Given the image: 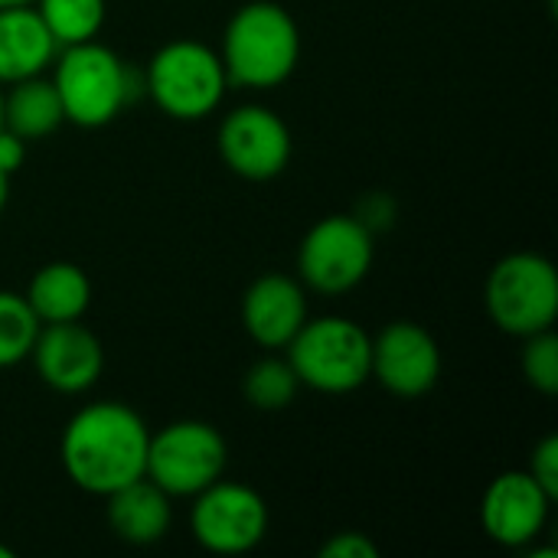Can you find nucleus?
<instances>
[{
  "label": "nucleus",
  "mask_w": 558,
  "mask_h": 558,
  "mask_svg": "<svg viewBox=\"0 0 558 558\" xmlns=\"http://www.w3.org/2000/svg\"><path fill=\"white\" fill-rule=\"evenodd\" d=\"M150 432L144 418L121 402H92L78 409L62 432V468L69 481L95 497L144 477Z\"/></svg>",
  "instance_id": "nucleus-1"
},
{
  "label": "nucleus",
  "mask_w": 558,
  "mask_h": 558,
  "mask_svg": "<svg viewBox=\"0 0 558 558\" xmlns=\"http://www.w3.org/2000/svg\"><path fill=\"white\" fill-rule=\"evenodd\" d=\"M219 59L229 85L275 88L288 82L301 59V33L294 16L271 0L239 7L226 26Z\"/></svg>",
  "instance_id": "nucleus-2"
},
{
  "label": "nucleus",
  "mask_w": 558,
  "mask_h": 558,
  "mask_svg": "<svg viewBox=\"0 0 558 558\" xmlns=\"http://www.w3.org/2000/svg\"><path fill=\"white\" fill-rule=\"evenodd\" d=\"M52 85L62 101L65 121L78 128H105L121 114L124 105L137 98V72L124 65L108 46L88 39L56 52Z\"/></svg>",
  "instance_id": "nucleus-3"
},
{
  "label": "nucleus",
  "mask_w": 558,
  "mask_h": 558,
  "mask_svg": "<svg viewBox=\"0 0 558 558\" xmlns=\"http://www.w3.org/2000/svg\"><path fill=\"white\" fill-rule=\"evenodd\" d=\"M284 350L301 386L327 396L356 392L373 369V337L350 317L304 320Z\"/></svg>",
  "instance_id": "nucleus-4"
},
{
  "label": "nucleus",
  "mask_w": 558,
  "mask_h": 558,
  "mask_svg": "<svg viewBox=\"0 0 558 558\" xmlns=\"http://www.w3.org/2000/svg\"><path fill=\"white\" fill-rule=\"evenodd\" d=\"M144 88L154 105L177 121L213 114L229 88L219 52L196 39H173L154 52L144 72Z\"/></svg>",
  "instance_id": "nucleus-5"
},
{
  "label": "nucleus",
  "mask_w": 558,
  "mask_h": 558,
  "mask_svg": "<svg viewBox=\"0 0 558 558\" xmlns=\"http://www.w3.org/2000/svg\"><path fill=\"white\" fill-rule=\"evenodd\" d=\"M487 311L494 324L513 337L553 330L558 317L556 265L536 252L500 258L487 278Z\"/></svg>",
  "instance_id": "nucleus-6"
},
{
  "label": "nucleus",
  "mask_w": 558,
  "mask_h": 558,
  "mask_svg": "<svg viewBox=\"0 0 558 558\" xmlns=\"http://www.w3.org/2000/svg\"><path fill=\"white\" fill-rule=\"evenodd\" d=\"M226 461L229 451L219 428L190 418L150 435L144 477H150L167 497H196L222 477Z\"/></svg>",
  "instance_id": "nucleus-7"
},
{
  "label": "nucleus",
  "mask_w": 558,
  "mask_h": 558,
  "mask_svg": "<svg viewBox=\"0 0 558 558\" xmlns=\"http://www.w3.org/2000/svg\"><path fill=\"white\" fill-rule=\"evenodd\" d=\"M373 255V229L356 216H327L304 235L298 248V271L317 294H347L369 275Z\"/></svg>",
  "instance_id": "nucleus-8"
},
{
  "label": "nucleus",
  "mask_w": 558,
  "mask_h": 558,
  "mask_svg": "<svg viewBox=\"0 0 558 558\" xmlns=\"http://www.w3.org/2000/svg\"><path fill=\"white\" fill-rule=\"evenodd\" d=\"M190 526L196 543L216 556L252 553L268 533V507L258 490L245 484L216 481L196 494Z\"/></svg>",
  "instance_id": "nucleus-9"
},
{
  "label": "nucleus",
  "mask_w": 558,
  "mask_h": 558,
  "mask_svg": "<svg viewBox=\"0 0 558 558\" xmlns=\"http://www.w3.org/2000/svg\"><path fill=\"white\" fill-rule=\"evenodd\" d=\"M219 157L245 180H271L291 160V131L271 108L242 105L219 124Z\"/></svg>",
  "instance_id": "nucleus-10"
},
{
  "label": "nucleus",
  "mask_w": 558,
  "mask_h": 558,
  "mask_svg": "<svg viewBox=\"0 0 558 558\" xmlns=\"http://www.w3.org/2000/svg\"><path fill=\"white\" fill-rule=\"evenodd\" d=\"M369 376H376L379 386L399 399H418L432 392L441 376V350L425 327L396 320L373 340Z\"/></svg>",
  "instance_id": "nucleus-11"
},
{
  "label": "nucleus",
  "mask_w": 558,
  "mask_h": 558,
  "mask_svg": "<svg viewBox=\"0 0 558 558\" xmlns=\"http://www.w3.org/2000/svg\"><path fill=\"white\" fill-rule=\"evenodd\" d=\"M29 356L36 363L39 379L62 396L92 389L105 366V350L98 337L78 320L43 324Z\"/></svg>",
  "instance_id": "nucleus-12"
},
{
  "label": "nucleus",
  "mask_w": 558,
  "mask_h": 558,
  "mask_svg": "<svg viewBox=\"0 0 558 558\" xmlns=\"http://www.w3.org/2000/svg\"><path fill=\"white\" fill-rule=\"evenodd\" d=\"M549 504L553 497L536 484L530 471H507L490 481L481 500V523L494 543L520 549L543 533Z\"/></svg>",
  "instance_id": "nucleus-13"
},
{
  "label": "nucleus",
  "mask_w": 558,
  "mask_h": 558,
  "mask_svg": "<svg viewBox=\"0 0 558 558\" xmlns=\"http://www.w3.org/2000/svg\"><path fill=\"white\" fill-rule=\"evenodd\" d=\"M307 320L304 288L288 275H262L242 298L245 333L265 350H284Z\"/></svg>",
  "instance_id": "nucleus-14"
},
{
  "label": "nucleus",
  "mask_w": 558,
  "mask_h": 558,
  "mask_svg": "<svg viewBox=\"0 0 558 558\" xmlns=\"http://www.w3.org/2000/svg\"><path fill=\"white\" fill-rule=\"evenodd\" d=\"M59 46L33 3L0 7V85L43 75Z\"/></svg>",
  "instance_id": "nucleus-15"
},
{
  "label": "nucleus",
  "mask_w": 558,
  "mask_h": 558,
  "mask_svg": "<svg viewBox=\"0 0 558 558\" xmlns=\"http://www.w3.org/2000/svg\"><path fill=\"white\" fill-rule=\"evenodd\" d=\"M108 500V526L131 546H154L167 536L170 530V497L150 481L137 477Z\"/></svg>",
  "instance_id": "nucleus-16"
},
{
  "label": "nucleus",
  "mask_w": 558,
  "mask_h": 558,
  "mask_svg": "<svg viewBox=\"0 0 558 558\" xmlns=\"http://www.w3.org/2000/svg\"><path fill=\"white\" fill-rule=\"evenodd\" d=\"M23 298L39 324H65V320H78L88 311L92 281L72 262H49L29 278Z\"/></svg>",
  "instance_id": "nucleus-17"
},
{
  "label": "nucleus",
  "mask_w": 558,
  "mask_h": 558,
  "mask_svg": "<svg viewBox=\"0 0 558 558\" xmlns=\"http://www.w3.org/2000/svg\"><path fill=\"white\" fill-rule=\"evenodd\" d=\"M65 121L52 78H20L3 92V128L23 141H39Z\"/></svg>",
  "instance_id": "nucleus-18"
},
{
  "label": "nucleus",
  "mask_w": 558,
  "mask_h": 558,
  "mask_svg": "<svg viewBox=\"0 0 558 558\" xmlns=\"http://www.w3.org/2000/svg\"><path fill=\"white\" fill-rule=\"evenodd\" d=\"M33 3L59 49L95 39L105 23V0H33Z\"/></svg>",
  "instance_id": "nucleus-19"
},
{
  "label": "nucleus",
  "mask_w": 558,
  "mask_h": 558,
  "mask_svg": "<svg viewBox=\"0 0 558 558\" xmlns=\"http://www.w3.org/2000/svg\"><path fill=\"white\" fill-rule=\"evenodd\" d=\"M298 389H301V379H298L294 366L288 363V356L284 360L265 356L242 379L245 402L252 409H258V412H281V409H288L294 402Z\"/></svg>",
  "instance_id": "nucleus-20"
},
{
  "label": "nucleus",
  "mask_w": 558,
  "mask_h": 558,
  "mask_svg": "<svg viewBox=\"0 0 558 558\" xmlns=\"http://www.w3.org/2000/svg\"><path fill=\"white\" fill-rule=\"evenodd\" d=\"M39 327L43 324L36 320L23 294L0 291V369L16 366L29 356Z\"/></svg>",
  "instance_id": "nucleus-21"
},
{
  "label": "nucleus",
  "mask_w": 558,
  "mask_h": 558,
  "mask_svg": "<svg viewBox=\"0 0 558 558\" xmlns=\"http://www.w3.org/2000/svg\"><path fill=\"white\" fill-rule=\"evenodd\" d=\"M526 347H523V356H520V366H523V376L526 383L543 392V396H556L558 392V337L553 330H539V333H530L523 337Z\"/></svg>",
  "instance_id": "nucleus-22"
},
{
  "label": "nucleus",
  "mask_w": 558,
  "mask_h": 558,
  "mask_svg": "<svg viewBox=\"0 0 558 558\" xmlns=\"http://www.w3.org/2000/svg\"><path fill=\"white\" fill-rule=\"evenodd\" d=\"M530 474L536 477V484L556 500L558 497V438L549 435L536 445L533 461H530Z\"/></svg>",
  "instance_id": "nucleus-23"
},
{
  "label": "nucleus",
  "mask_w": 558,
  "mask_h": 558,
  "mask_svg": "<svg viewBox=\"0 0 558 558\" xmlns=\"http://www.w3.org/2000/svg\"><path fill=\"white\" fill-rule=\"evenodd\" d=\"M320 558H379V546L363 533H337L320 546Z\"/></svg>",
  "instance_id": "nucleus-24"
},
{
  "label": "nucleus",
  "mask_w": 558,
  "mask_h": 558,
  "mask_svg": "<svg viewBox=\"0 0 558 558\" xmlns=\"http://www.w3.org/2000/svg\"><path fill=\"white\" fill-rule=\"evenodd\" d=\"M23 160H26V141L7 128H0V173L13 177L23 167Z\"/></svg>",
  "instance_id": "nucleus-25"
},
{
  "label": "nucleus",
  "mask_w": 558,
  "mask_h": 558,
  "mask_svg": "<svg viewBox=\"0 0 558 558\" xmlns=\"http://www.w3.org/2000/svg\"><path fill=\"white\" fill-rule=\"evenodd\" d=\"M7 199H10V177L0 173V213H3V206H7Z\"/></svg>",
  "instance_id": "nucleus-26"
},
{
  "label": "nucleus",
  "mask_w": 558,
  "mask_h": 558,
  "mask_svg": "<svg viewBox=\"0 0 558 558\" xmlns=\"http://www.w3.org/2000/svg\"><path fill=\"white\" fill-rule=\"evenodd\" d=\"M20 3H33V0H0V7H20Z\"/></svg>",
  "instance_id": "nucleus-27"
},
{
  "label": "nucleus",
  "mask_w": 558,
  "mask_h": 558,
  "mask_svg": "<svg viewBox=\"0 0 558 558\" xmlns=\"http://www.w3.org/2000/svg\"><path fill=\"white\" fill-rule=\"evenodd\" d=\"M0 558H13V549L10 546H0Z\"/></svg>",
  "instance_id": "nucleus-28"
},
{
  "label": "nucleus",
  "mask_w": 558,
  "mask_h": 558,
  "mask_svg": "<svg viewBox=\"0 0 558 558\" xmlns=\"http://www.w3.org/2000/svg\"><path fill=\"white\" fill-rule=\"evenodd\" d=\"M0 128H3V85H0Z\"/></svg>",
  "instance_id": "nucleus-29"
}]
</instances>
